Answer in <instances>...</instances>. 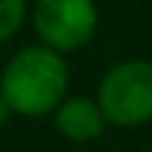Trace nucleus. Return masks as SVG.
Here are the masks:
<instances>
[{"label":"nucleus","mask_w":152,"mask_h":152,"mask_svg":"<svg viewBox=\"0 0 152 152\" xmlns=\"http://www.w3.org/2000/svg\"><path fill=\"white\" fill-rule=\"evenodd\" d=\"M65 56L45 45L20 48L0 73V93L9 102L11 113L23 118L54 115V110L65 102L68 93Z\"/></svg>","instance_id":"1"},{"label":"nucleus","mask_w":152,"mask_h":152,"mask_svg":"<svg viewBox=\"0 0 152 152\" xmlns=\"http://www.w3.org/2000/svg\"><path fill=\"white\" fill-rule=\"evenodd\" d=\"M54 124L62 138L76 141V144H87V141H96L104 132L107 118H104L99 102L85 99V96H73V99H65L54 110Z\"/></svg>","instance_id":"4"},{"label":"nucleus","mask_w":152,"mask_h":152,"mask_svg":"<svg viewBox=\"0 0 152 152\" xmlns=\"http://www.w3.org/2000/svg\"><path fill=\"white\" fill-rule=\"evenodd\" d=\"M28 17V0H0V45L9 42Z\"/></svg>","instance_id":"5"},{"label":"nucleus","mask_w":152,"mask_h":152,"mask_svg":"<svg viewBox=\"0 0 152 152\" xmlns=\"http://www.w3.org/2000/svg\"><path fill=\"white\" fill-rule=\"evenodd\" d=\"M99 107L107 124L138 127L152 121V62L124 59L99 82Z\"/></svg>","instance_id":"2"},{"label":"nucleus","mask_w":152,"mask_h":152,"mask_svg":"<svg viewBox=\"0 0 152 152\" xmlns=\"http://www.w3.org/2000/svg\"><path fill=\"white\" fill-rule=\"evenodd\" d=\"M31 23L39 45L56 54H71L93 39L99 28V9L93 0H37Z\"/></svg>","instance_id":"3"},{"label":"nucleus","mask_w":152,"mask_h":152,"mask_svg":"<svg viewBox=\"0 0 152 152\" xmlns=\"http://www.w3.org/2000/svg\"><path fill=\"white\" fill-rule=\"evenodd\" d=\"M11 115H14V113H11V107H9V102H6V99H3V93H0V127H3L6 121L11 118Z\"/></svg>","instance_id":"6"}]
</instances>
